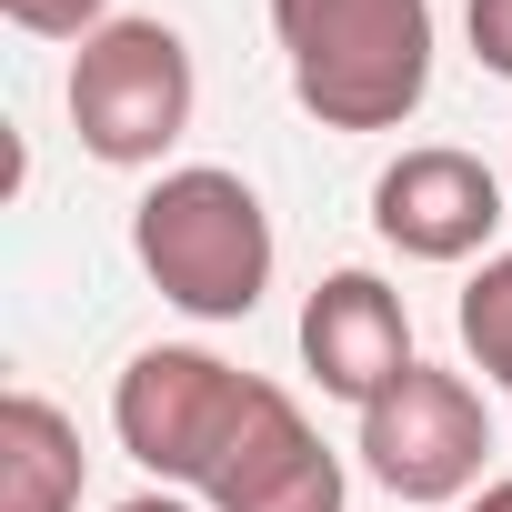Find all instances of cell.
<instances>
[{
  "instance_id": "cell-3",
  "label": "cell",
  "mask_w": 512,
  "mask_h": 512,
  "mask_svg": "<svg viewBox=\"0 0 512 512\" xmlns=\"http://www.w3.org/2000/svg\"><path fill=\"white\" fill-rule=\"evenodd\" d=\"M191 41L171 21H101L71 51V131L111 171H161V151L191 131Z\"/></svg>"
},
{
  "instance_id": "cell-5",
  "label": "cell",
  "mask_w": 512,
  "mask_h": 512,
  "mask_svg": "<svg viewBox=\"0 0 512 512\" xmlns=\"http://www.w3.org/2000/svg\"><path fill=\"white\" fill-rule=\"evenodd\" d=\"M362 472L392 492V502H472L482 492V462H492V412L462 372H432L412 362L372 412H362Z\"/></svg>"
},
{
  "instance_id": "cell-9",
  "label": "cell",
  "mask_w": 512,
  "mask_h": 512,
  "mask_svg": "<svg viewBox=\"0 0 512 512\" xmlns=\"http://www.w3.org/2000/svg\"><path fill=\"white\" fill-rule=\"evenodd\" d=\"M81 422L51 392H11L0 402V512H81Z\"/></svg>"
},
{
  "instance_id": "cell-1",
  "label": "cell",
  "mask_w": 512,
  "mask_h": 512,
  "mask_svg": "<svg viewBox=\"0 0 512 512\" xmlns=\"http://www.w3.org/2000/svg\"><path fill=\"white\" fill-rule=\"evenodd\" d=\"M272 41L322 131H402L432 91V0H272Z\"/></svg>"
},
{
  "instance_id": "cell-7",
  "label": "cell",
  "mask_w": 512,
  "mask_h": 512,
  "mask_svg": "<svg viewBox=\"0 0 512 512\" xmlns=\"http://www.w3.org/2000/svg\"><path fill=\"white\" fill-rule=\"evenodd\" d=\"M211 512H342V452H322V432L302 422V402L282 382L251 392L231 452L201 482Z\"/></svg>"
},
{
  "instance_id": "cell-4",
  "label": "cell",
  "mask_w": 512,
  "mask_h": 512,
  "mask_svg": "<svg viewBox=\"0 0 512 512\" xmlns=\"http://www.w3.org/2000/svg\"><path fill=\"white\" fill-rule=\"evenodd\" d=\"M251 392H262V372H231L221 352H191V342H151L131 352V372L111 382V432L121 452L161 482V492H191L211 482V462L231 452Z\"/></svg>"
},
{
  "instance_id": "cell-11",
  "label": "cell",
  "mask_w": 512,
  "mask_h": 512,
  "mask_svg": "<svg viewBox=\"0 0 512 512\" xmlns=\"http://www.w3.org/2000/svg\"><path fill=\"white\" fill-rule=\"evenodd\" d=\"M31 41H91L101 21H111V0H0Z\"/></svg>"
},
{
  "instance_id": "cell-6",
  "label": "cell",
  "mask_w": 512,
  "mask_h": 512,
  "mask_svg": "<svg viewBox=\"0 0 512 512\" xmlns=\"http://www.w3.org/2000/svg\"><path fill=\"white\" fill-rule=\"evenodd\" d=\"M372 231L402 251V262H492V231H502V171L452 151V141H422L402 151L382 181H372Z\"/></svg>"
},
{
  "instance_id": "cell-14",
  "label": "cell",
  "mask_w": 512,
  "mask_h": 512,
  "mask_svg": "<svg viewBox=\"0 0 512 512\" xmlns=\"http://www.w3.org/2000/svg\"><path fill=\"white\" fill-rule=\"evenodd\" d=\"M462 512H512V482H482V492H472Z\"/></svg>"
},
{
  "instance_id": "cell-13",
  "label": "cell",
  "mask_w": 512,
  "mask_h": 512,
  "mask_svg": "<svg viewBox=\"0 0 512 512\" xmlns=\"http://www.w3.org/2000/svg\"><path fill=\"white\" fill-rule=\"evenodd\" d=\"M111 512H211V502H191V492H131V502H111Z\"/></svg>"
},
{
  "instance_id": "cell-2",
  "label": "cell",
  "mask_w": 512,
  "mask_h": 512,
  "mask_svg": "<svg viewBox=\"0 0 512 512\" xmlns=\"http://www.w3.org/2000/svg\"><path fill=\"white\" fill-rule=\"evenodd\" d=\"M131 251L171 312L191 322H241L272 292V211L241 171L221 161H181L131 201Z\"/></svg>"
},
{
  "instance_id": "cell-15",
  "label": "cell",
  "mask_w": 512,
  "mask_h": 512,
  "mask_svg": "<svg viewBox=\"0 0 512 512\" xmlns=\"http://www.w3.org/2000/svg\"><path fill=\"white\" fill-rule=\"evenodd\" d=\"M502 181H512V171H502Z\"/></svg>"
},
{
  "instance_id": "cell-10",
  "label": "cell",
  "mask_w": 512,
  "mask_h": 512,
  "mask_svg": "<svg viewBox=\"0 0 512 512\" xmlns=\"http://www.w3.org/2000/svg\"><path fill=\"white\" fill-rule=\"evenodd\" d=\"M462 352L512 392V251H492V262L462 282Z\"/></svg>"
},
{
  "instance_id": "cell-8",
  "label": "cell",
  "mask_w": 512,
  "mask_h": 512,
  "mask_svg": "<svg viewBox=\"0 0 512 512\" xmlns=\"http://www.w3.org/2000/svg\"><path fill=\"white\" fill-rule=\"evenodd\" d=\"M302 362H312V382H322L332 402L372 412V402L422 362L402 292H392L382 272H332V282H312V302H302Z\"/></svg>"
},
{
  "instance_id": "cell-12",
  "label": "cell",
  "mask_w": 512,
  "mask_h": 512,
  "mask_svg": "<svg viewBox=\"0 0 512 512\" xmlns=\"http://www.w3.org/2000/svg\"><path fill=\"white\" fill-rule=\"evenodd\" d=\"M462 31H472V61L512 81V0H472V11H462Z\"/></svg>"
}]
</instances>
